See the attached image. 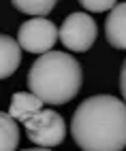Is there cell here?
Here are the masks:
<instances>
[{"mask_svg":"<svg viewBox=\"0 0 126 151\" xmlns=\"http://www.w3.org/2000/svg\"><path fill=\"white\" fill-rule=\"evenodd\" d=\"M71 134L81 151H122L126 147V102L115 96H90L75 109Z\"/></svg>","mask_w":126,"mask_h":151,"instance_id":"1","label":"cell"},{"mask_svg":"<svg viewBox=\"0 0 126 151\" xmlns=\"http://www.w3.org/2000/svg\"><path fill=\"white\" fill-rule=\"evenodd\" d=\"M83 73L75 58L66 51L41 55L28 70V87L43 104H66L81 89Z\"/></svg>","mask_w":126,"mask_h":151,"instance_id":"2","label":"cell"},{"mask_svg":"<svg viewBox=\"0 0 126 151\" xmlns=\"http://www.w3.org/2000/svg\"><path fill=\"white\" fill-rule=\"evenodd\" d=\"M58 38H60V28H56V24H51L45 17H32L24 22L17 30V43L28 53H39V55L49 53Z\"/></svg>","mask_w":126,"mask_h":151,"instance_id":"3","label":"cell"},{"mask_svg":"<svg viewBox=\"0 0 126 151\" xmlns=\"http://www.w3.org/2000/svg\"><path fill=\"white\" fill-rule=\"evenodd\" d=\"M24 128H26L28 138L41 149H54L66 136L64 119L51 109H43L39 115H34L30 122H26Z\"/></svg>","mask_w":126,"mask_h":151,"instance_id":"4","label":"cell"},{"mask_svg":"<svg viewBox=\"0 0 126 151\" xmlns=\"http://www.w3.org/2000/svg\"><path fill=\"white\" fill-rule=\"evenodd\" d=\"M96 22L88 13H71L60 26V43L68 51L83 53L96 41Z\"/></svg>","mask_w":126,"mask_h":151,"instance_id":"5","label":"cell"},{"mask_svg":"<svg viewBox=\"0 0 126 151\" xmlns=\"http://www.w3.org/2000/svg\"><path fill=\"white\" fill-rule=\"evenodd\" d=\"M105 36L113 49H126V2H118L105 22Z\"/></svg>","mask_w":126,"mask_h":151,"instance_id":"6","label":"cell"},{"mask_svg":"<svg viewBox=\"0 0 126 151\" xmlns=\"http://www.w3.org/2000/svg\"><path fill=\"white\" fill-rule=\"evenodd\" d=\"M43 111V102L32 94V92H17L11 98V106H9V115L15 122H30L34 115H39Z\"/></svg>","mask_w":126,"mask_h":151,"instance_id":"7","label":"cell"},{"mask_svg":"<svg viewBox=\"0 0 126 151\" xmlns=\"http://www.w3.org/2000/svg\"><path fill=\"white\" fill-rule=\"evenodd\" d=\"M0 55H2V60H0V77L7 79L19 68V62H22V47H19V43L13 36L2 34L0 36Z\"/></svg>","mask_w":126,"mask_h":151,"instance_id":"8","label":"cell"},{"mask_svg":"<svg viewBox=\"0 0 126 151\" xmlns=\"http://www.w3.org/2000/svg\"><path fill=\"white\" fill-rule=\"evenodd\" d=\"M0 151H15L19 145V126L9 113L0 115Z\"/></svg>","mask_w":126,"mask_h":151,"instance_id":"9","label":"cell"},{"mask_svg":"<svg viewBox=\"0 0 126 151\" xmlns=\"http://www.w3.org/2000/svg\"><path fill=\"white\" fill-rule=\"evenodd\" d=\"M13 6L17 11H22L26 15L32 17H45L47 13H51V9L56 6L54 0H15Z\"/></svg>","mask_w":126,"mask_h":151,"instance_id":"10","label":"cell"},{"mask_svg":"<svg viewBox=\"0 0 126 151\" xmlns=\"http://www.w3.org/2000/svg\"><path fill=\"white\" fill-rule=\"evenodd\" d=\"M118 2H111V0H83L81 6L86 11H92V13H101V11H113Z\"/></svg>","mask_w":126,"mask_h":151,"instance_id":"11","label":"cell"},{"mask_svg":"<svg viewBox=\"0 0 126 151\" xmlns=\"http://www.w3.org/2000/svg\"><path fill=\"white\" fill-rule=\"evenodd\" d=\"M120 89H122V96H124V102H126V62H124L122 73H120Z\"/></svg>","mask_w":126,"mask_h":151,"instance_id":"12","label":"cell"},{"mask_svg":"<svg viewBox=\"0 0 126 151\" xmlns=\"http://www.w3.org/2000/svg\"><path fill=\"white\" fill-rule=\"evenodd\" d=\"M22 151H51V149H41V147H36V149H22Z\"/></svg>","mask_w":126,"mask_h":151,"instance_id":"13","label":"cell"}]
</instances>
